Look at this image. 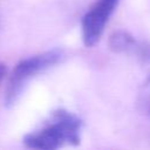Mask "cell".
Listing matches in <instances>:
<instances>
[{
    "label": "cell",
    "instance_id": "1",
    "mask_svg": "<svg viewBox=\"0 0 150 150\" xmlns=\"http://www.w3.org/2000/svg\"><path fill=\"white\" fill-rule=\"evenodd\" d=\"M82 121L66 109L55 110L38 130L25 136L23 143L30 149L54 150L64 145H77L81 141Z\"/></svg>",
    "mask_w": 150,
    "mask_h": 150
},
{
    "label": "cell",
    "instance_id": "5",
    "mask_svg": "<svg viewBox=\"0 0 150 150\" xmlns=\"http://www.w3.org/2000/svg\"><path fill=\"white\" fill-rule=\"evenodd\" d=\"M138 104L141 107V110L150 117V76L141 89Z\"/></svg>",
    "mask_w": 150,
    "mask_h": 150
},
{
    "label": "cell",
    "instance_id": "3",
    "mask_svg": "<svg viewBox=\"0 0 150 150\" xmlns=\"http://www.w3.org/2000/svg\"><path fill=\"white\" fill-rule=\"evenodd\" d=\"M120 0H96V2L88 9L81 21L82 41L87 47L95 46L109 22Z\"/></svg>",
    "mask_w": 150,
    "mask_h": 150
},
{
    "label": "cell",
    "instance_id": "2",
    "mask_svg": "<svg viewBox=\"0 0 150 150\" xmlns=\"http://www.w3.org/2000/svg\"><path fill=\"white\" fill-rule=\"evenodd\" d=\"M62 59L63 52L61 49H52L21 60L9 75L5 93V104L7 107L14 105L33 77L57 64Z\"/></svg>",
    "mask_w": 150,
    "mask_h": 150
},
{
    "label": "cell",
    "instance_id": "6",
    "mask_svg": "<svg viewBox=\"0 0 150 150\" xmlns=\"http://www.w3.org/2000/svg\"><path fill=\"white\" fill-rule=\"evenodd\" d=\"M6 73H7L6 64H4V63L0 62V86H1V83H2V81L5 79V76H6Z\"/></svg>",
    "mask_w": 150,
    "mask_h": 150
},
{
    "label": "cell",
    "instance_id": "4",
    "mask_svg": "<svg viewBox=\"0 0 150 150\" xmlns=\"http://www.w3.org/2000/svg\"><path fill=\"white\" fill-rule=\"evenodd\" d=\"M109 48L115 53L135 55L142 62L150 61V45L135 39L124 30H117L109 38Z\"/></svg>",
    "mask_w": 150,
    "mask_h": 150
}]
</instances>
